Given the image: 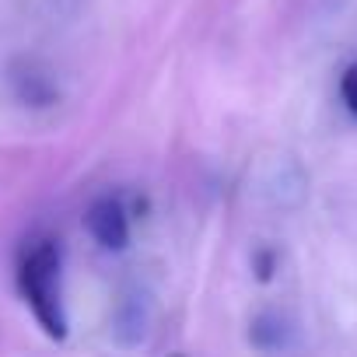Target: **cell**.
<instances>
[{
  "instance_id": "obj_1",
  "label": "cell",
  "mask_w": 357,
  "mask_h": 357,
  "mask_svg": "<svg viewBox=\"0 0 357 357\" xmlns=\"http://www.w3.org/2000/svg\"><path fill=\"white\" fill-rule=\"evenodd\" d=\"M60 245L53 238L32 242L18 263V287L25 305L32 308L36 322L46 329V336L63 340L67 336V312H63V294H60Z\"/></svg>"
},
{
  "instance_id": "obj_2",
  "label": "cell",
  "mask_w": 357,
  "mask_h": 357,
  "mask_svg": "<svg viewBox=\"0 0 357 357\" xmlns=\"http://www.w3.org/2000/svg\"><path fill=\"white\" fill-rule=\"evenodd\" d=\"M84 228L102 249H112V252L126 249L130 242V218L116 197H98L84 214Z\"/></svg>"
},
{
  "instance_id": "obj_3",
  "label": "cell",
  "mask_w": 357,
  "mask_h": 357,
  "mask_svg": "<svg viewBox=\"0 0 357 357\" xmlns=\"http://www.w3.org/2000/svg\"><path fill=\"white\" fill-rule=\"evenodd\" d=\"M11 84H15L18 98L29 102V105H36V109H46V105H53V98H56L53 77H50L39 63H32V60H22V63L11 67Z\"/></svg>"
},
{
  "instance_id": "obj_4",
  "label": "cell",
  "mask_w": 357,
  "mask_h": 357,
  "mask_svg": "<svg viewBox=\"0 0 357 357\" xmlns=\"http://www.w3.org/2000/svg\"><path fill=\"white\" fill-rule=\"evenodd\" d=\"M340 98H343L347 112L357 119V63H350L343 70V77H340Z\"/></svg>"
}]
</instances>
